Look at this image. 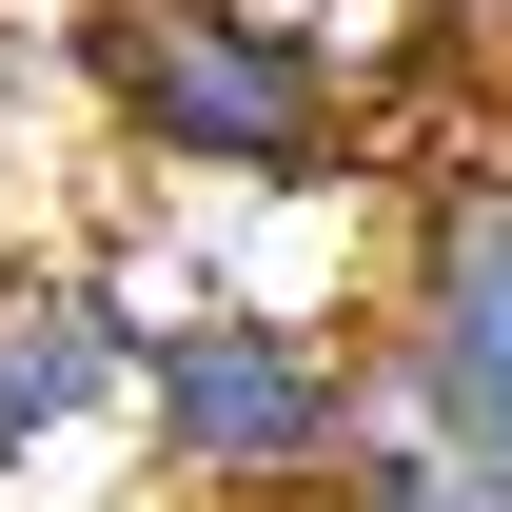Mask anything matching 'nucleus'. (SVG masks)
I'll use <instances>...</instances> for the list:
<instances>
[{
    "label": "nucleus",
    "instance_id": "obj_5",
    "mask_svg": "<svg viewBox=\"0 0 512 512\" xmlns=\"http://www.w3.org/2000/svg\"><path fill=\"white\" fill-rule=\"evenodd\" d=\"M335 512H512V473L493 453H453L414 394L375 375V434H355V473H335Z\"/></svg>",
    "mask_w": 512,
    "mask_h": 512
},
{
    "label": "nucleus",
    "instance_id": "obj_2",
    "mask_svg": "<svg viewBox=\"0 0 512 512\" xmlns=\"http://www.w3.org/2000/svg\"><path fill=\"white\" fill-rule=\"evenodd\" d=\"M79 79H99V119L138 158H178V178H335L355 158V79L276 20V0H79Z\"/></svg>",
    "mask_w": 512,
    "mask_h": 512
},
{
    "label": "nucleus",
    "instance_id": "obj_4",
    "mask_svg": "<svg viewBox=\"0 0 512 512\" xmlns=\"http://www.w3.org/2000/svg\"><path fill=\"white\" fill-rule=\"evenodd\" d=\"M138 276H99V256H20L0 276V473L20 453H79L99 414L138 394Z\"/></svg>",
    "mask_w": 512,
    "mask_h": 512
},
{
    "label": "nucleus",
    "instance_id": "obj_6",
    "mask_svg": "<svg viewBox=\"0 0 512 512\" xmlns=\"http://www.w3.org/2000/svg\"><path fill=\"white\" fill-rule=\"evenodd\" d=\"M158 512H197V493H158Z\"/></svg>",
    "mask_w": 512,
    "mask_h": 512
},
{
    "label": "nucleus",
    "instance_id": "obj_3",
    "mask_svg": "<svg viewBox=\"0 0 512 512\" xmlns=\"http://www.w3.org/2000/svg\"><path fill=\"white\" fill-rule=\"evenodd\" d=\"M375 355H394V394H414L453 453L512 473V158L414 197V237H394V335H375Z\"/></svg>",
    "mask_w": 512,
    "mask_h": 512
},
{
    "label": "nucleus",
    "instance_id": "obj_1",
    "mask_svg": "<svg viewBox=\"0 0 512 512\" xmlns=\"http://www.w3.org/2000/svg\"><path fill=\"white\" fill-rule=\"evenodd\" d=\"M375 375L355 335H316L296 296H197V316L138 335V473L197 512H335L355 434H375Z\"/></svg>",
    "mask_w": 512,
    "mask_h": 512
}]
</instances>
